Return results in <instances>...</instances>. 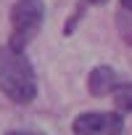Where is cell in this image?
<instances>
[{
	"instance_id": "obj_1",
	"label": "cell",
	"mask_w": 132,
	"mask_h": 135,
	"mask_svg": "<svg viewBox=\"0 0 132 135\" xmlns=\"http://www.w3.org/2000/svg\"><path fill=\"white\" fill-rule=\"evenodd\" d=\"M0 93L11 103L27 106L37 98V74L29 56L11 45L0 48Z\"/></svg>"
},
{
	"instance_id": "obj_2",
	"label": "cell",
	"mask_w": 132,
	"mask_h": 135,
	"mask_svg": "<svg viewBox=\"0 0 132 135\" xmlns=\"http://www.w3.org/2000/svg\"><path fill=\"white\" fill-rule=\"evenodd\" d=\"M45 21V3L42 0H16L11 6V37L8 45L24 50L42 29Z\"/></svg>"
},
{
	"instance_id": "obj_3",
	"label": "cell",
	"mask_w": 132,
	"mask_h": 135,
	"mask_svg": "<svg viewBox=\"0 0 132 135\" xmlns=\"http://www.w3.org/2000/svg\"><path fill=\"white\" fill-rule=\"evenodd\" d=\"M74 135H124L121 111H82L72 122Z\"/></svg>"
},
{
	"instance_id": "obj_4",
	"label": "cell",
	"mask_w": 132,
	"mask_h": 135,
	"mask_svg": "<svg viewBox=\"0 0 132 135\" xmlns=\"http://www.w3.org/2000/svg\"><path fill=\"white\" fill-rule=\"evenodd\" d=\"M119 88V77L111 66L100 64L87 74V90L93 98H103V95H114V90Z\"/></svg>"
},
{
	"instance_id": "obj_5",
	"label": "cell",
	"mask_w": 132,
	"mask_h": 135,
	"mask_svg": "<svg viewBox=\"0 0 132 135\" xmlns=\"http://www.w3.org/2000/svg\"><path fill=\"white\" fill-rule=\"evenodd\" d=\"M114 106L124 114L132 111V82H119V88L114 90Z\"/></svg>"
},
{
	"instance_id": "obj_6",
	"label": "cell",
	"mask_w": 132,
	"mask_h": 135,
	"mask_svg": "<svg viewBox=\"0 0 132 135\" xmlns=\"http://www.w3.org/2000/svg\"><path fill=\"white\" fill-rule=\"evenodd\" d=\"M6 135H48V132H40V130H8Z\"/></svg>"
},
{
	"instance_id": "obj_7",
	"label": "cell",
	"mask_w": 132,
	"mask_h": 135,
	"mask_svg": "<svg viewBox=\"0 0 132 135\" xmlns=\"http://www.w3.org/2000/svg\"><path fill=\"white\" fill-rule=\"evenodd\" d=\"M108 0H87V6H106Z\"/></svg>"
},
{
	"instance_id": "obj_8",
	"label": "cell",
	"mask_w": 132,
	"mask_h": 135,
	"mask_svg": "<svg viewBox=\"0 0 132 135\" xmlns=\"http://www.w3.org/2000/svg\"><path fill=\"white\" fill-rule=\"evenodd\" d=\"M121 8L124 11H132V0H121Z\"/></svg>"
},
{
	"instance_id": "obj_9",
	"label": "cell",
	"mask_w": 132,
	"mask_h": 135,
	"mask_svg": "<svg viewBox=\"0 0 132 135\" xmlns=\"http://www.w3.org/2000/svg\"><path fill=\"white\" fill-rule=\"evenodd\" d=\"M129 45H132V35H129Z\"/></svg>"
}]
</instances>
